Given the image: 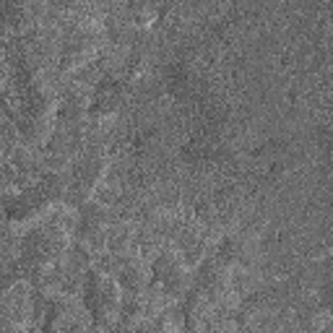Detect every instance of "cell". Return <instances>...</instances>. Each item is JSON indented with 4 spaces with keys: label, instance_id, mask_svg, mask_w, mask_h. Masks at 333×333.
Listing matches in <instances>:
<instances>
[{
    "label": "cell",
    "instance_id": "6da1fadb",
    "mask_svg": "<svg viewBox=\"0 0 333 333\" xmlns=\"http://www.w3.org/2000/svg\"><path fill=\"white\" fill-rule=\"evenodd\" d=\"M313 325H315V330H325L328 325H333V313L330 310H318L313 318Z\"/></svg>",
    "mask_w": 333,
    "mask_h": 333
}]
</instances>
